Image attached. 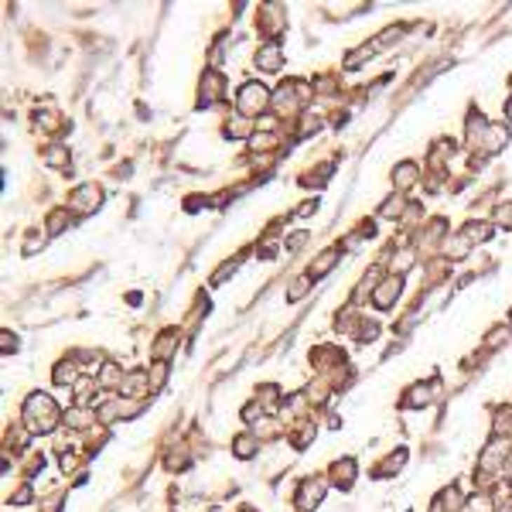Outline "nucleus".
<instances>
[{
  "label": "nucleus",
  "instance_id": "28",
  "mask_svg": "<svg viewBox=\"0 0 512 512\" xmlns=\"http://www.w3.org/2000/svg\"><path fill=\"white\" fill-rule=\"evenodd\" d=\"M495 512H512V495H509V499H506V502H502V506H499Z\"/></svg>",
  "mask_w": 512,
  "mask_h": 512
},
{
  "label": "nucleus",
  "instance_id": "5",
  "mask_svg": "<svg viewBox=\"0 0 512 512\" xmlns=\"http://www.w3.org/2000/svg\"><path fill=\"white\" fill-rule=\"evenodd\" d=\"M147 386H151V376H147L144 369H133L130 376H123V386H120V389H123L127 400H140V396L147 393Z\"/></svg>",
  "mask_w": 512,
  "mask_h": 512
},
{
  "label": "nucleus",
  "instance_id": "21",
  "mask_svg": "<svg viewBox=\"0 0 512 512\" xmlns=\"http://www.w3.org/2000/svg\"><path fill=\"white\" fill-rule=\"evenodd\" d=\"M502 431H506V434L512 431V407H502L499 417H495V434H502Z\"/></svg>",
  "mask_w": 512,
  "mask_h": 512
},
{
  "label": "nucleus",
  "instance_id": "16",
  "mask_svg": "<svg viewBox=\"0 0 512 512\" xmlns=\"http://www.w3.org/2000/svg\"><path fill=\"white\" fill-rule=\"evenodd\" d=\"M417 181V164H400V171H393V184L400 188H410Z\"/></svg>",
  "mask_w": 512,
  "mask_h": 512
},
{
  "label": "nucleus",
  "instance_id": "3",
  "mask_svg": "<svg viewBox=\"0 0 512 512\" xmlns=\"http://www.w3.org/2000/svg\"><path fill=\"white\" fill-rule=\"evenodd\" d=\"M321 499H325V478H307L301 485V492H297V509L311 512Z\"/></svg>",
  "mask_w": 512,
  "mask_h": 512
},
{
  "label": "nucleus",
  "instance_id": "1",
  "mask_svg": "<svg viewBox=\"0 0 512 512\" xmlns=\"http://www.w3.org/2000/svg\"><path fill=\"white\" fill-rule=\"evenodd\" d=\"M25 424L31 434H51L58 427V407L48 393H31L25 400Z\"/></svg>",
  "mask_w": 512,
  "mask_h": 512
},
{
  "label": "nucleus",
  "instance_id": "26",
  "mask_svg": "<svg viewBox=\"0 0 512 512\" xmlns=\"http://www.w3.org/2000/svg\"><path fill=\"white\" fill-rule=\"evenodd\" d=\"M307 243V232H294L290 239H287V250H297V246H304Z\"/></svg>",
  "mask_w": 512,
  "mask_h": 512
},
{
  "label": "nucleus",
  "instance_id": "18",
  "mask_svg": "<svg viewBox=\"0 0 512 512\" xmlns=\"http://www.w3.org/2000/svg\"><path fill=\"white\" fill-rule=\"evenodd\" d=\"M461 512H495V506H492V499L488 495H475V499H468L464 502V509Z\"/></svg>",
  "mask_w": 512,
  "mask_h": 512
},
{
  "label": "nucleus",
  "instance_id": "27",
  "mask_svg": "<svg viewBox=\"0 0 512 512\" xmlns=\"http://www.w3.org/2000/svg\"><path fill=\"white\" fill-rule=\"evenodd\" d=\"M400 208H403V202H400V198H393V202L383 205V215H400Z\"/></svg>",
  "mask_w": 512,
  "mask_h": 512
},
{
  "label": "nucleus",
  "instance_id": "9",
  "mask_svg": "<svg viewBox=\"0 0 512 512\" xmlns=\"http://www.w3.org/2000/svg\"><path fill=\"white\" fill-rule=\"evenodd\" d=\"M260 451V437L253 434H239V437H232V454L239 461H250Z\"/></svg>",
  "mask_w": 512,
  "mask_h": 512
},
{
  "label": "nucleus",
  "instance_id": "7",
  "mask_svg": "<svg viewBox=\"0 0 512 512\" xmlns=\"http://www.w3.org/2000/svg\"><path fill=\"white\" fill-rule=\"evenodd\" d=\"M332 482H335V488H352V482H356V461L352 458L335 461L332 464Z\"/></svg>",
  "mask_w": 512,
  "mask_h": 512
},
{
  "label": "nucleus",
  "instance_id": "13",
  "mask_svg": "<svg viewBox=\"0 0 512 512\" xmlns=\"http://www.w3.org/2000/svg\"><path fill=\"white\" fill-rule=\"evenodd\" d=\"M100 386H106V389H116V386H123V376H120V365H116V362H106V365H102Z\"/></svg>",
  "mask_w": 512,
  "mask_h": 512
},
{
  "label": "nucleus",
  "instance_id": "30",
  "mask_svg": "<svg viewBox=\"0 0 512 512\" xmlns=\"http://www.w3.org/2000/svg\"><path fill=\"white\" fill-rule=\"evenodd\" d=\"M239 512H253V509H239Z\"/></svg>",
  "mask_w": 512,
  "mask_h": 512
},
{
  "label": "nucleus",
  "instance_id": "12",
  "mask_svg": "<svg viewBox=\"0 0 512 512\" xmlns=\"http://www.w3.org/2000/svg\"><path fill=\"white\" fill-rule=\"evenodd\" d=\"M222 96V79L215 76V72H208L202 79V102H215Z\"/></svg>",
  "mask_w": 512,
  "mask_h": 512
},
{
  "label": "nucleus",
  "instance_id": "20",
  "mask_svg": "<svg viewBox=\"0 0 512 512\" xmlns=\"http://www.w3.org/2000/svg\"><path fill=\"white\" fill-rule=\"evenodd\" d=\"M403 461H407V451H396L393 458H386L383 464H379V471H376V475H393V471H400V464H403Z\"/></svg>",
  "mask_w": 512,
  "mask_h": 512
},
{
  "label": "nucleus",
  "instance_id": "24",
  "mask_svg": "<svg viewBox=\"0 0 512 512\" xmlns=\"http://www.w3.org/2000/svg\"><path fill=\"white\" fill-rule=\"evenodd\" d=\"M495 222H499V226H512V205H499Z\"/></svg>",
  "mask_w": 512,
  "mask_h": 512
},
{
  "label": "nucleus",
  "instance_id": "11",
  "mask_svg": "<svg viewBox=\"0 0 512 512\" xmlns=\"http://www.w3.org/2000/svg\"><path fill=\"white\" fill-rule=\"evenodd\" d=\"M434 383H420L417 386V389H413V393H410L407 396V407H427V403H431V400H434Z\"/></svg>",
  "mask_w": 512,
  "mask_h": 512
},
{
  "label": "nucleus",
  "instance_id": "4",
  "mask_svg": "<svg viewBox=\"0 0 512 512\" xmlns=\"http://www.w3.org/2000/svg\"><path fill=\"white\" fill-rule=\"evenodd\" d=\"M400 287H403V283H400V277H396V274H393V277H386V281L379 283L376 290H372V304L379 307V311L393 307V301L400 297Z\"/></svg>",
  "mask_w": 512,
  "mask_h": 512
},
{
  "label": "nucleus",
  "instance_id": "6",
  "mask_svg": "<svg viewBox=\"0 0 512 512\" xmlns=\"http://www.w3.org/2000/svg\"><path fill=\"white\" fill-rule=\"evenodd\" d=\"M100 205V188L96 184H82L76 195L69 198V208H76V212H93Z\"/></svg>",
  "mask_w": 512,
  "mask_h": 512
},
{
  "label": "nucleus",
  "instance_id": "17",
  "mask_svg": "<svg viewBox=\"0 0 512 512\" xmlns=\"http://www.w3.org/2000/svg\"><path fill=\"white\" fill-rule=\"evenodd\" d=\"M72 393H76L79 407H86V403H89V396L96 393V383H93V379H79V383L72 386Z\"/></svg>",
  "mask_w": 512,
  "mask_h": 512
},
{
  "label": "nucleus",
  "instance_id": "23",
  "mask_svg": "<svg viewBox=\"0 0 512 512\" xmlns=\"http://www.w3.org/2000/svg\"><path fill=\"white\" fill-rule=\"evenodd\" d=\"M307 287H311V281H307V277H297V281H294L290 287H287V297H290V301L304 297V290H307Z\"/></svg>",
  "mask_w": 512,
  "mask_h": 512
},
{
  "label": "nucleus",
  "instance_id": "14",
  "mask_svg": "<svg viewBox=\"0 0 512 512\" xmlns=\"http://www.w3.org/2000/svg\"><path fill=\"white\" fill-rule=\"evenodd\" d=\"M506 140H509V130H506V127H492L485 133V151L488 154L502 151V147H506Z\"/></svg>",
  "mask_w": 512,
  "mask_h": 512
},
{
  "label": "nucleus",
  "instance_id": "29",
  "mask_svg": "<svg viewBox=\"0 0 512 512\" xmlns=\"http://www.w3.org/2000/svg\"><path fill=\"white\" fill-rule=\"evenodd\" d=\"M506 468H509L506 475H509V482H512V447H509V458H506Z\"/></svg>",
  "mask_w": 512,
  "mask_h": 512
},
{
  "label": "nucleus",
  "instance_id": "25",
  "mask_svg": "<svg viewBox=\"0 0 512 512\" xmlns=\"http://www.w3.org/2000/svg\"><path fill=\"white\" fill-rule=\"evenodd\" d=\"M11 502H18V506H25V502H31V485H21L14 495H11Z\"/></svg>",
  "mask_w": 512,
  "mask_h": 512
},
{
  "label": "nucleus",
  "instance_id": "22",
  "mask_svg": "<svg viewBox=\"0 0 512 512\" xmlns=\"http://www.w3.org/2000/svg\"><path fill=\"white\" fill-rule=\"evenodd\" d=\"M468 243H471V239H468L464 232L454 236V243H447V256H464V253H468Z\"/></svg>",
  "mask_w": 512,
  "mask_h": 512
},
{
  "label": "nucleus",
  "instance_id": "2",
  "mask_svg": "<svg viewBox=\"0 0 512 512\" xmlns=\"http://www.w3.org/2000/svg\"><path fill=\"white\" fill-rule=\"evenodd\" d=\"M267 102H270V93H267V86H260V82H246V86L239 89V113H243V116L263 113Z\"/></svg>",
  "mask_w": 512,
  "mask_h": 512
},
{
  "label": "nucleus",
  "instance_id": "10",
  "mask_svg": "<svg viewBox=\"0 0 512 512\" xmlns=\"http://www.w3.org/2000/svg\"><path fill=\"white\" fill-rule=\"evenodd\" d=\"M51 379H55V386H76L79 379H76V362H58L55 365V372H51Z\"/></svg>",
  "mask_w": 512,
  "mask_h": 512
},
{
  "label": "nucleus",
  "instance_id": "15",
  "mask_svg": "<svg viewBox=\"0 0 512 512\" xmlns=\"http://www.w3.org/2000/svg\"><path fill=\"white\" fill-rule=\"evenodd\" d=\"M335 263H338V250H328V253H321L314 263H311V277H321V274H328Z\"/></svg>",
  "mask_w": 512,
  "mask_h": 512
},
{
  "label": "nucleus",
  "instance_id": "19",
  "mask_svg": "<svg viewBox=\"0 0 512 512\" xmlns=\"http://www.w3.org/2000/svg\"><path fill=\"white\" fill-rule=\"evenodd\" d=\"M93 420H96V417H93V413H86L82 407L69 413V427H76V431H86V427L93 424Z\"/></svg>",
  "mask_w": 512,
  "mask_h": 512
},
{
  "label": "nucleus",
  "instance_id": "8",
  "mask_svg": "<svg viewBox=\"0 0 512 512\" xmlns=\"http://www.w3.org/2000/svg\"><path fill=\"white\" fill-rule=\"evenodd\" d=\"M256 65H260L263 72H277V69H281V45H277V41L263 45L260 55H256Z\"/></svg>",
  "mask_w": 512,
  "mask_h": 512
}]
</instances>
